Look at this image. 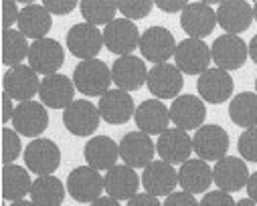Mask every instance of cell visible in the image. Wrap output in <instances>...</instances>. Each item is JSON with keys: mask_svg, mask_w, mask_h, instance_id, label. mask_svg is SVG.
I'll return each instance as SVG.
<instances>
[{"mask_svg": "<svg viewBox=\"0 0 257 206\" xmlns=\"http://www.w3.org/2000/svg\"><path fill=\"white\" fill-rule=\"evenodd\" d=\"M154 7H158V11L168 13V15H176V13L182 15V11L188 7V3L186 0H158V3H154Z\"/></svg>", "mask_w": 257, "mask_h": 206, "instance_id": "cell-43", "label": "cell"}, {"mask_svg": "<svg viewBox=\"0 0 257 206\" xmlns=\"http://www.w3.org/2000/svg\"><path fill=\"white\" fill-rule=\"evenodd\" d=\"M178 43L174 41V35L166 27H150L140 37V53L144 61H150L154 65L168 63L170 57H174Z\"/></svg>", "mask_w": 257, "mask_h": 206, "instance_id": "cell-7", "label": "cell"}, {"mask_svg": "<svg viewBox=\"0 0 257 206\" xmlns=\"http://www.w3.org/2000/svg\"><path fill=\"white\" fill-rule=\"evenodd\" d=\"M73 83L75 89L85 97H103L113 83L111 69L99 59L81 61L73 71Z\"/></svg>", "mask_w": 257, "mask_h": 206, "instance_id": "cell-1", "label": "cell"}, {"mask_svg": "<svg viewBox=\"0 0 257 206\" xmlns=\"http://www.w3.org/2000/svg\"><path fill=\"white\" fill-rule=\"evenodd\" d=\"M21 150H23L21 133L11 127H3V164L5 166L13 164L21 156Z\"/></svg>", "mask_w": 257, "mask_h": 206, "instance_id": "cell-36", "label": "cell"}, {"mask_svg": "<svg viewBox=\"0 0 257 206\" xmlns=\"http://www.w3.org/2000/svg\"><path fill=\"white\" fill-rule=\"evenodd\" d=\"M142 186L150 196H170L178 186V170H174V166L168 162L154 160L142 172Z\"/></svg>", "mask_w": 257, "mask_h": 206, "instance_id": "cell-21", "label": "cell"}, {"mask_svg": "<svg viewBox=\"0 0 257 206\" xmlns=\"http://www.w3.org/2000/svg\"><path fill=\"white\" fill-rule=\"evenodd\" d=\"M213 63L223 71H237L249 57V45L237 35H221L211 45Z\"/></svg>", "mask_w": 257, "mask_h": 206, "instance_id": "cell-14", "label": "cell"}, {"mask_svg": "<svg viewBox=\"0 0 257 206\" xmlns=\"http://www.w3.org/2000/svg\"><path fill=\"white\" fill-rule=\"evenodd\" d=\"M154 9V3L150 0H132V3H117V13H121L123 19L127 21H140V19H146Z\"/></svg>", "mask_w": 257, "mask_h": 206, "instance_id": "cell-37", "label": "cell"}, {"mask_svg": "<svg viewBox=\"0 0 257 206\" xmlns=\"http://www.w3.org/2000/svg\"><path fill=\"white\" fill-rule=\"evenodd\" d=\"M11 206H37L33 200H17V202H13Z\"/></svg>", "mask_w": 257, "mask_h": 206, "instance_id": "cell-49", "label": "cell"}, {"mask_svg": "<svg viewBox=\"0 0 257 206\" xmlns=\"http://www.w3.org/2000/svg\"><path fill=\"white\" fill-rule=\"evenodd\" d=\"M150 93L156 99H176L180 97L182 85H184V77L182 71L172 65V63H162V65H154L148 71V81H146Z\"/></svg>", "mask_w": 257, "mask_h": 206, "instance_id": "cell-10", "label": "cell"}, {"mask_svg": "<svg viewBox=\"0 0 257 206\" xmlns=\"http://www.w3.org/2000/svg\"><path fill=\"white\" fill-rule=\"evenodd\" d=\"M65 63V49L61 47L59 41L55 39H41V41H33L31 51H29V67L35 73L49 77V75H57V71Z\"/></svg>", "mask_w": 257, "mask_h": 206, "instance_id": "cell-5", "label": "cell"}, {"mask_svg": "<svg viewBox=\"0 0 257 206\" xmlns=\"http://www.w3.org/2000/svg\"><path fill=\"white\" fill-rule=\"evenodd\" d=\"M75 83L67 75H49L43 77L41 89H39V99L47 109H63L65 111L75 99Z\"/></svg>", "mask_w": 257, "mask_h": 206, "instance_id": "cell-19", "label": "cell"}, {"mask_svg": "<svg viewBox=\"0 0 257 206\" xmlns=\"http://www.w3.org/2000/svg\"><path fill=\"white\" fill-rule=\"evenodd\" d=\"M249 176L251 174L247 170V164L239 156H225L213 168V182L217 184L219 190L229 194L239 192L241 188H247Z\"/></svg>", "mask_w": 257, "mask_h": 206, "instance_id": "cell-20", "label": "cell"}, {"mask_svg": "<svg viewBox=\"0 0 257 206\" xmlns=\"http://www.w3.org/2000/svg\"><path fill=\"white\" fill-rule=\"evenodd\" d=\"M15 111H17V107L13 105V97H11L9 93H5V91H3V121H5V123L13 121Z\"/></svg>", "mask_w": 257, "mask_h": 206, "instance_id": "cell-45", "label": "cell"}, {"mask_svg": "<svg viewBox=\"0 0 257 206\" xmlns=\"http://www.w3.org/2000/svg\"><path fill=\"white\" fill-rule=\"evenodd\" d=\"M89 206H121V204H119V200H115V198H111V196H101V198H97L95 202H91Z\"/></svg>", "mask_w": 257, "mask_h": 206, "instance_id": "cell-47", "label": "cell"}, {"mask_svg": "<svg viewBox=\"0 0 257 206\" xmlns=\"http://www.w3.org/2000/svg\"><path fill=\"white\" fill-rule=\"evenodd\" d=\"M81 17L85 19V23L99 27V25H109L111 21H115V13H117V3H105V0H83L79 5Z\"/></svg>", "mask_w": 257, "mask_h": 206, "instance_id": "cell-35", "label": "cell"}, {"mask_svg": "<svg viewBox=\"0 0 257 206\" xmlns=\"http://www.w3.org/2000/svg\"><path fill=\"white\" fill-rule=\"evenodd\" d=\"M103 190H105L103 178L91 166H77L67 176V192L75 202L91 204L97 198H101Z\"/></svg>", "mask_w": 257, "mask_h": 206, "instance_id": "cell-6", "label": "cell"}, {"mask_svg": "<svg viewBox=\"0 0 257 206\" xmlns=\"http://www.w3.org/2000/svg\"><path fill=\"white\" fill-rule=\"evenodd\" d=\"M140 31L136 23L127 21V19H115L103 29V43L109 53H115L119 57L132 55L140 47Z\"/></svg>", "mask_w": 257, "mask_h": 206, "instance_id": "cell-12", "label": "cell"}, {"mask_svg": "<svg viewBox=\"0 0 257 206\" xmlns=\"http://www.w3.org/2000/svg\"><path fill=\"white\" fill-rule=\"evenodd\" d=\"M156 152L162 162L184 164L186 160H190V154L195 152V148H192V137L184 129L168 127L164 133L158 135Z\"/></svg>", "mask_w": 257, "mask_h": 206, "instance_id": "cell-18", "label": "cell"}, {"mask_svg": "<svg viewBox=\"0 0 257 206\" xmlns=\"http://www.w3.org/2000/svg\"><path fill=\"white\" fill-rule=\"evenodd\" d=\"M213 184V168L201 160L190 158L178 168V186L190 194H207Z\"/></svg>", "mask_w": 257, "mask_h": 206, "instance_id": "cell-27", "label": "cell"}, {"mask_svg": "<svg viewBox=\"0 0 257 206\" xmlns=\"http://www.w3.org/2000/svg\"><path fill=\"white\" fill-rule=\"evenodd\" d=\"M197 89L203 101L223 103L233 95V77L229 75V71H223L219 67H211L209 71H205L199 77Z\"/></svg>", "mask_w": 257, "mask_h": 206, "instance_id": "cell-25", "label": "cell"}, {"mask_svg": "<svg viewBox=\"0 0 257 206\" xmlns=\"http://www.w3.org/2000/svg\"><path fill=\"white\" fill-rule=\"evenodd\" d=\"M253 19H255V23H257V3H255V7H253Z\"/></svg>", "mask_w": 257, "mask_h": 206, "instance_id": "cell-51", "label": "cell"}, {"mask_svg": "<svg viewBox=\"0 0 257 206\" xmlns=\"http://www.w3.org/2000/svg\"><path fill=\"white\" fill-rule=\"evenodd\" d=\"M101 121V113L97 105H93L89 99H75L65 111H63V123L67 131L77 137H87L93 131H97Z\"/></svg>", "mask_w": 257, "mask_h": 206, "instance_id": "cell-11", "label": "cell"}, {"mask_svg": "<svg viewBox=\"0 0 257 206\" xmlns=\"http://www.w3.org/2000/svg\"><path fill=\"white\" fill-rule=\"evenodd\" d=\"M17 25L27 39L41 41V39H47L53 27V15L43 5H27L25 9H21V17Z\"/></svg>", "mask_w": 257, "mask_h": 206, "instance_id": "cell-30", "label": "cell"}, {"mask_svg": "<svg viewBox=\"0 0 257 206\" xmlns=\"http://www.w3.org/2000/svg\"><path fill=\"white\" fill-rule=\"evenodd\" d=\"M0 15H3V31H11L15 23H19L21 17V9L13 0H3L0 5Z\"/></svg>", "mask_w": 257, "mask_h": 206, "instance_id": "cell-39", "label": "cell"}, {"mask_svg": "<svg viewBox=\"0 0 257 206\" xmlns=\"http://www.w3.org/2000/svg\"><path fill=\"white\" fill-rule=\"evenodd\" d=\"M249 57L253 59V63L257 65V35L249 41Z\"/></svg>", "mask_w": 257, "mask_h": 206, "instance_id": "cell-48", "label": "cell"}, {"mask_svg": "<svg viewBox=\"0 0 257 206\" xmlns=\"http://www.w3.org/2000/svg\"><path fill=\"white\" fill-rule=\"evenodd\" d=\"M253 23V7L245 0H227L217 7V25L227 35L245 33Z\"/></svg>", "mask_w": 257, "mask_h": 206, "instance_id": "cell-24", "label": "cell"}, {"mask_svg": "<svg viewBox=\"0 0 257 206\" xmlns=\"http://www.w3.org/2000/svg\"><path fill=\"white\" fill-rule=\"evenodd\" d=\"M237 206H257V204H255L251 198H241V200L237 202Z\"/></svg>", "mask_w": 257, "mask_h": 206, "instance_id": "cell-50", "label": "cell"}, {"mask_svg": "<svg viewBox=\"0 0 257 206\" xmlns=\"http://www.w3.org/2000/svg\"><path fill=\"white\" fill-rule=\"evenodd\" d=\"M247 196L257 204V172H253L249 176V182H247Z\"/></svg>", "mask_w": 257, "mask_h": 206, "instance_id": "cell-46", "label": "cell"}, {"mask_svg": "<svg viewBox=\"0 0 257 206\" xmlns=\"http://www.w3.org/2000/svg\"><path fill=\"white\" fill-rule=\"evenodd\" d=\"M255 93H257V79H255Z\"/></svg>", "mask_w": 257, "mask_h": 206, "instance_id": "cell-52", "label": "cell"}, {"mask_svg": "<svg viewBox=\"0 0 257 206\" xmlns=\"http://www.w3.org/2000/svg\"><path fill=\"white\" fill-rule=\"evenodd\" d=\"M134 121L140 131L148 135H160L168 129L170 123V107L160 99H146L136 107Z\"/></svg>", "mask_w": 257, "mask_h": 206, "instance_id": "cell-26", "label": "cell"}, {"mask_svg": "<svg viewBox=\"0 0 257 206\" xmlns=\"http://www.w3.org/2000/svg\"><path fill=\"white\" fill-rule=\"evenodd\" d=\"M201 206H237V202L233 200V196L229 192L223 190H211L203 196Z\"/></svg>", "mask_w": 257, "mask_h": 206, "instance_id": "cell-40", "label": "cell"}, {"mask_svg": "<svg viewBox=\"0 0 257 206\" xmlns=\"http://www.w3.org/2000/svg\"><path fill=\"white\" fill-rule=\"evenodd\" d=\"M29 39L21 31H3V65L7 67H19L25 59H29Z\"/></svg>", "mask_w": 257, "mask_h": 206, "instance_id": "cell-34", "label": "cell"}, {"mask_svg": "<svg viewBox=\"0 0 257 206\" xmlns=\"http://www.w3.org/2000/svg\"><path fill=\"white\" fill-rule=\"evenodd\" d=\"M125 206H162V202L156 196H150L144 192V194H136L134 198H130Z\"/></svg>", "mask_w": 257, "mask_h": 206, "instance_id": "cell-44", "label": "cell"}, {"mask_svg": "<svg viewBox=\"0 0 257 206\" xmlns=\"http://www.w3.org/2000/svg\"><path fill=\"white\" fill-rule=\"evenodd\" d=\"M180 27L188 35V39L203 41L217 27V11H213L207 3H188V7L180 15Z\"/></svg>", "mask_w": 257, "mask_h": 206, "instance_id": "cell-16", "label": "cell"}, {"mask_svg": "<svg viewBox=\"0 0 257 206\" xmlns=\"http://www.w3.org/2000/svg\"><path fill=\"white\" fill-rule=\"evenodd\" d=\"M148 71L142 57L136 55H125V57H117L111 65V79L113 85L121 91H136L140 89L146 81H148Z\"/></svg>", "mask_w": 257, "mask_h": 206, "instance_id": "cell-8", "label": "cell"}, {"mask_svg": "<svg viewBox=\"0 0 257 206\" xmlns=\"http://www.w3.org/2000/svg\"><path fill=\"white\" fill-rule=\"evenodd\" d=\"M229 133L225 127L217 123H207L199 127L192 135V148L195 154L205 162H219L229 152Z\"/></svg>", "mask_w": 257, "mask_h": 206, "instance_id": "cell-2", "label": "cell"}, {"mask_svg": "<svg viewBox=\"0 0 257 206\" xmlns=\"http://www.w3.org/2000/svg\"><path fill=\"white\" fill-rule=\"evenodd\" d=\"M3 89L13 97V101H19V103L33 101V97L41 89L39 73H35L29 65L13 67L3 77Z\"/></svg>", "mask_w": 257, "mask_h": 206, "instance_id": "cell-15", "label": "cell"}, {"mask_svg": "<svg viewBox=\"0 0 257 206\" xmlns=\"http://www.w3.org/2000/svg\"><path fill=\"white\" fill-rule=\"evenodd\" d=\"M207 117V105L197 95H180L170 105V121H174V127L190 131L205 125Z\"/></svg>", "mask_w": 257, "mask_h": 206, "instance_id": "cell-17", "label": "cell"}, {"mask_svg": "<svg viewBox=\"0 0 257 206\" xmlns=\"http://www.w3.org/2000/svg\"><path fill=\"white\" fill-rule=\"evenodd\" d=\"M83 158L93 170H109L119 158V144H115L109 135H93L83 148Z\"/></svg>", "mask_w": 257, "mask_h": 206, "instance_id": "cell-29", "label": "cell"}, {"mask_svg": "<svg viewBox=\"0 0 257 206\" xmlns=\"http://www.w3.org/2000/svg\"><path fill=\"white\" fill-rule=\"evenodd\" d=\"M13 127L25 137H37L49 127V113L41 101H25L17 105Z\"/></svg>", "mask_w": 257, "mask_h": 206, "instance_id": "cell-22", "label": "cell"}, {"mask_svg": "<svg viewBox=\"0 0 257 206\" xmlns=\"http://www.w3.org/2000/svg\"><path fill=\"white\" fill-rule=\"evenodd\" d=\"M239 156L245 162H257V127L245 129L237 140Z\"/></svg>", "mask_w": 257, "mask_h": 206, "instance_id": "cell-38", "label": "cell"}, {"mask_svg": "<svg viewBox=\"0 0 257 206\" xmlns=\"http://www.w3.org/2000/svg\"><path fill=\"white\" fill-rule=\"evenodd\" d=\"M103 47H105L103 33L89 23H77L67 33V49L73 57H77L81 61L97 59V55Z\"/></svg>", "mask_w": 257, "mask_h": 206, "instance_id": "cell-9", "label": "cell"}, {"mask_svg": "<svg viewBox=\"0 0 257 206\" xmlns=\"http://www.w3.org/2000/svg\"><path fill=\"white\" fill-rule=\"evenodd\" d=\"M103 184H105L107 196H111L115 200H130L138 194L140 178L134 168L125 166V164H115L113 168H109L105 172Z\"/></svg>", "mask_w": 257, "mask_h": 206, "instance_id": "cell-28", "label": "cell"}, {"mask_svg": "<svg viewBox=\"0 0 257 206\" xmlns=\"http://www.w3.org/2000/svg\"><path fill=\"white\" fill-rule=\"evenodd\" d=\"M43 7L51 13V15H69L77 9V3L75 0H45Z\"/></svg>", "mask_w": 257, "mask_h": 206, "instance_id": "cell-41", "label": "cell"}, {"mask_svg": "<svg viewBox=\"0 0 257 206\" xmlns=\"http://www.w3.org/2000/svg\"><path fill=\"white\" fill-rule=\"evenodd\" d=\"M229 117L243 129L257 127V93L241 91L229 101Z\"/></svg>", "mask_w": 257, "mask_h": 206, "instance_id": "cell-32", "label": "cell"}, {"mask_svg": "<svg viewBox=\"0 0 257 206\" xmlns=\"http://www.w3.org/2000/svg\"><path fill=\"white\" fill-rule=\"evenodd\" d=\"M33 182L35 180H31L27 168L17 164L3 166V198L5 200H11V202L25 200V196L31 194Z\"/></svg>", "mask_w": 257, "mask_h": 206, "instance_id": "cell-31", "label": "cell"}, {"mask_svg": "<svg viewBox=\"0 0 257 206\" xmlns=\"http://www.w3.org/2000/svg\"><path fill=\"white\" fill-rule=\"evenodd\" d=\"M162 206H201V202H197L195 194L180 190V192H172L170 196H166Z\"/></svg>", "mask_w": 257, "mask_h": 206, "instance_id": "cell-42", "label": "cell"}, {"mask_svg": "<svg viewBox=\"0 0 257 206\" xmlns=\"http://www.w3.org/2000/svg\"><path fill=\"white\" fill-rule=\"evenodd\" d=\"M156 154V144L152 137L144 131H130L121 137L119 142V158L123 160L125 166L130 168H146L148 164L154 162Z\"/></svg>", "mask_w": 257, "mask_h": 206, "instance_id": "cell-13", "label": "cell"}, {"mask_svg": "<svg viewBox=\"0 0 257 206\" xmlns=\"http://www.w3.org/2000/svg\"><path fill=\"white\" fill-rule=\"evenodd\" d=\"M176 67L182 71V75H203L209 71V65L213 61L211 47L205 41L199 39H184L178 43L176 53H174Z\"/></svg>", "mask_w": 257, "mask_h": 206, "instance_id": "cell-3", "label": "cell"}, {"mask_svg": "<svg viewBox=\"0 0 257 206\" xmlns=\"http://www.w3.org/2000/svg\"><path fill=\"white\" fill-rule=\"evenodd\" d=\"M97 109L101 113V119H105L111 125L127 123L136 113V105H134L132 95L127 91H121V89H109L103 97H99Z\"/></svg>", "mask_w": 257, "mask_h": 206, "instance_id": "cell-23", "label": "cell"}, {"mask_svg": "<svg viewBox=\"0 0 257 206\" xmlns=\"http://www.w3.org/2000/svg\"><path fill=\"white\" fill-rule=\"evenodd\" d=\"M67 186L57 176H39L31 188V200L37 206H61L65 200Z\"/></svg>", "mask_w": 257, "mask_h": 206, "instance_id": "cell-33", "label": "cell"}, {"mask_svg": "<svg viewBox=\"0 0 257 206\" xmlns=\"http://www.w3.org/2000/svg\"><path fill=\"white\" fill-rule=\"evenodd\" d=\"M25 164L37 176H53L61 166V148L49 137H37L25 148Z\"/></svg>", "mask_w": 257, "mask_h": 206, "instance_id": "cell-4", "label": "cell"}]
</instances>
